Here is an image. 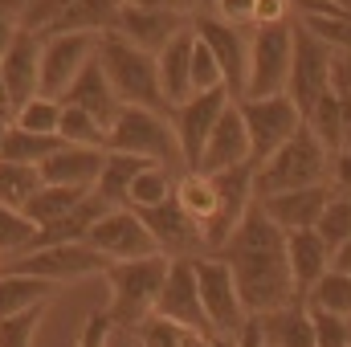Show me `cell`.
Returning <instances> with one entry per match:
<instances>
[{"label":"cell","mask_w":351,"mask_h":347,"mask_svg":"<svg viewBox=\"0 0 351 347\" xmlns=\"http://www.w3.org/2000/svg\"><path fill=\"white\" fill-rule=\"evenodd\" d=\"M217 258L229 265L250 319L298 302L294 282H290V265H286V233L265 217L258 200L250 204L241 225L229 233V241L217 250Z\"/></svg>","instance_id":"obj_1"},{"label":"cell","mask_w":351,"mask_h":347,"mask_svg":"<svg viewBox=\"0 0 351 347\" xmlns=\"http://www.w3.org/2000/svg\"><path fill=\"white\" fill-rule=\"evenodd\" d=\"M168 261L164 254H152V258H135V261H110L102 270L106 278V290H110V307H106V319L123 331H139V323L156 311V298H160V286L168 278Z\"/></svg>","instance_id":"obj_2"},{"label":"cell","mask_w":351,"mask_h":347,"mask_svg":"<svg viewBox=\"0 0 351 347\" xmlns=\"http://www.w3.org/2000/svg\"><path fill=\"white\" fill-rule=\"evenodd\" d=\"M327 176H331V156L319 147V139L306 127H298L294 139H286L265 164L254 168V200L311 188V184H327Z\"/></svg>","instance_id":"obj_3"},{"label":"cell","mask_w":351,"mask_h":347,"mask_svg":"<svg viewBox=\"0 0 351 347\" xmlns=\"http://www.w3.org/2000/svg\"><path fill=\"white\" fill-rule=\"evenodd\" d=\"M98 66L102 74L110 78V86L119 94L123 106H143V110H164L168 115V102L160 94V78H156V58L127 45L119 33H102L98 37Z\"/></svg>","instance_id":"obj_4"},{"label":"cell","mask_w":351,"mask_h":347,"mask_svg":"<svg viewBox=\"0 0 351 347\" xmlns=\"http://www.w3.org/2000/svg\"><path fill=\"white\" fill-rule=\"evenodd\" d=\"M106 152H123V156H139L147 164H160L172 176H184V156L176 143V131L164 110H143V106H123L110 135H106Z\"/></svg>","instance_id":"obj_5"},{"label":"cell","mask_w":351,"mask_h":347,"mask_svg":"<svg viewBox=\"0 0 351 347\" xmlns=\"http://www.w3.org/2000/svg\"><path fill=\"white\" fill-rule=\"evenodd\" d=\"M290 58H294V21H282V25H254V29H250L245 86H241L237 98H269V94H286Z\"/></svg>","instance_id":"obj_6"},{"label":"cell","mask_w":351,"mask_h":347,"mask_svg":"<svg viewBox=\"0 0 351 347\" xmlns=\"http://www.w3.org/2000/svg\"><path fill=\"white\" fill-rule=\"evenodd\" d=\"M110 261L102 258L98 250H90L86 241H74V246H37L29 254H16V258L0 261V274H25V278H41L49 286H74L82 278H102Z\"/></svg>","instance_id":"obj_7"},{"label":"cell","mask_w":351,"mask_h":347,"mask_svg":"<svg viewBox=\"0 0 351 347\" xmlns=\"http://www.w3.org/2000/svg\"><path fill=\"white\" fill-rule=\"evenodd\" d=\"M192 270H196V290H200V307H204L213 339H237L245 331L250 315L241 307V294H237L229 265L217 254H200V258H192Z\"/></svg>","instance_id":"obj_8"},{"label":"cell","mask_w":351,"mask_h":347,"mask_svg":"<svg viewBox=\"0 0 351 347\" xmlns=\"http://www.w3.org/2000/svg\"><path fill=\"white\" fill-rule=\"evenodd\" d=\"M237 110H241V123H245V135H250V164L258 168L265 164L286 139L298 135L302 127V115L298 106L286 98V94H269V98H237Z\"/></svg>","instance_id":"obj_9"},{"label":"cell","mask_w":351,"mask_h":347,"mask_svg":"<svg viewBox=\"0 0 351 347\" xmlns=\"http://www.w3.org/2000/svg\"><path fill=\"white\" fill-rule=\"evenodd\" d=\"M331 58H335V49L323 45L315 33H306V29L294 21V58H290L286 98L298 106V115H306V110L331 90Z\"/></svg>","instance_id":"obj_10"},{"label":"cell","mask_w":351,"mask_h":347,"mask_svg":"<svg viewBox=\"0 0 351 347\" xmlns=\"http://www.w3.org/2000/svg\"><path fill=\"white\" fill-rule=\"evenodd\" d=\"M229 102H233V94L225 86H217L204 90V94H192V98H184L180 106L168 110V123L176 131L180 156H184V172H196L200 152H204V143H208V135H213V127H217V119Z\"/></svg>","instance_id":"obj_11"},{"label":"cell","mask_w":351,"mask_h":347,"mask_svg":"<svg viewBox=\"0 0 351 347\" xmlns=\"http://www.w3.org/2000/svg\"><path fill=\"white\" fill-rule=\"evenodd\" d=\"M94 53H98L94 33H49V37H41V94L62 102V94L70 90V82L82 74V66Z\"/></svg>","instance_id":"obj_12"},{"label":"cell","mask_w":351,"mask_h":347,"mask_svg":"<svg viewBox=\"0 0 351 347\" xmlns=\"http://www.w3.org/2000/svg\"><path fill=\"white\" fill-rule=\"evenodd\" d=\"M86 246L98 250L106 261H135V258L160 254V246L147 233L143 217L131 213V208H110L106 217H98V225L86 233Z\"/></svg>","instance_id":"obj_13"},{"label":"cell","mask_w":351,"mask_h":347,"mask_svg":"<svg viewBox=\"0 0 351 347\" xmlns=\"http://www.w3.org/2000/svg\"><path fill=\"white\" fill-rule=\"evenodd\" d=\"M160 319H172L188 331H200L213 339L208 331V319H204V307H200V290H196V270H192V258H172L168 261V278L160 286V298H156V311Z\"/></svg>","instance_id":"obj_14"},{"label":"cell","mask_w":351,"mask_h":347,"mask_svg":"<svg viewBox=\"0 0 351 347\" xmlns=\"http://www.w3.org/2000/svg\"><path fill=\"white\" fill-rule=\"evenodd\" d=\"M192 33H196V37L208 45V53L217 58L229 94H241V86H245V66H250V29L225 25V21H217V16L208 12V16H192Z\"/></svg>","instance_id":"obj_15"},{"label":"cell","mask_w":351,"mask_h":347,"mask_svg":"<svg viewBox=\"0 0 351 347\" xmlns=\"http://www.w3.org/2000/svg\"><path fill=\"white\" fill-rule=\"evenodd\" d=\"M188 25L192 21L180 8H131V4H123V12H119V21H114L110 33H119L127 45H135V49H143V53L156 58L176 33H184Z\"/></svg>","instance_id":"obj_16"},{"label":"cell","mask_w":351,"mask_h":347,"mask_svg":"<svg viewBox=\"0 0 351 347\" xmlns=\"http://www.w3.org/2000/svg\"><path fill=\"white\" fill-rule=\"evenodd\" d=\"M139 217H143V225L156 237L164 258H200V254H208L204 237H200V225L176 204V196L156 204V208H147V213H139Z\"/></svg>","instance_id":"obj_17"},{"label":"cell","mask_w":351,"mask_h":347,"mask_svg":"<svg viewBox=\"0 0 351 347\" xmlns=\"http://www.w3.org/2000/svg\"><path fill=\"white\" fill-rule=\"evenodd\" d=\"M0 82L8 90L12 110L21 102H29L33 94H41V37L37 33L16 25V37L0 58Z\"/></svg>","instance_id":"obj_18"},{"label":"cell","mask_w":351,"mask_h":347,"mask_svg":"<svg viewBox=\"0 0 351 347\" xmlns=\"http://www.w3.org/2000/svg\"><path fill=\"white\" fill-rule=\"evenodd\" d=\"M250 164V135H245V123H241V110L237 102H229L200 152V164L196 172L200 176H217V172H229V168H241Z\"/></svg>","instance_id":"obj_19"},{"label":"cell","mask_w":351,"mask_h":347,"mask_svg":"<svg viewBox=\"0 0 351 347\" xmlns=\"http://www.w3.org/2000/svg\"><path fill=\"white\" fill-rule=\"evenodd\" d=\"M62 102L86 110L98 127H106V135H110V127H114V119H119V110H123V102H119V94L110 86V78L102 74L98 58H90L86 66H82V74L70 82L66 94H62Z\"/></svg>","instance_id":"obj_20"},{"label":"cell","mask_w":351,"mask_h":347,"mask_svg":"<svg viewBox=\"0 0 351 347\" xmlns=\"http://www.w3.org/2000/svg\"><path fill=\"white\" fill-rule=\"evenodd\" d=\"M331 184H311V188H294V192H278V196H265L258 200L262 213L282 229V233H294V229H315L319 213L327 208L331 200Z\"/></svg>","instance_id":"obj_21"},{"label":"cell","mask_w":351,"mask_h":347,"mask_svg":"<svg viewBox=\"0 0 351 347\" xmlns=\"http://www.w3.org/2000/svg\"><path fill=\"white\" fill-rule=\"evenodd\" d=\"M286 265H290L294 298L302 302L311 294V286L331 270V246L315 229H294V233H286Z\"/></svg>","instance_id":"obj_22"},{"label":"cell","mask_w":351,"mask_h":347,"mask_svg":"<svg viewBox=\"0 0 351 347\" xmlns=\"http://www.w3.org/2000/svg\"><path fill=\"white\" fill-rule=\"evenodd\" d=\"M102 160H106V152H98V147H70V143H58V152H53L37 172H41V184L94 192L98 172H102Z\"/></svg>","instance_id":"obj_23"},{"label":"cell","mask_w":351,"mask_h":347,"mask_svg":"<svg viewBox=\"0 0 351 347\" xmlns=\"http://www.w3.org/2000/svg\"><path fill=\"white\" fill-rule=\"evenodd\" d=\"M192 45H196V33H192V25H188L184 33H176L172 41L156 53V78H160V94H164L168 110H172V106H180L184 98H192V86H188Z\"/></svg>","instance_id":"obj_24"},{"label":"cell","mask_w":351,"mask_h":347,"mask_svg":"<svg viewBox=\"0 0 351 347\" xmlns=\"http://www.w3.org/2000/svg\"><path fill=\"white\" fill-rule=\"evenodd\" d=\"M119 12H123V0H74L66 12H58L41 29V37H49V33H94V37H102L114 29Z\"/></svg>","instance_id":"obj_25"},{"label":"cell","mask_w":351,"mask_h":347,"mask_svg":"<svg viewBox=\"0 0 351 347\" xmlns=\"http://www.w3.org/2000/svg\"><path fill=\"white\" fill-rule=\"evenodd\" d=\"M258 335L262 347H315L311 335V315L302 302H290V307H278L269 315H258Z\"/></svg>","instance_id":"obj_26"},{"label":"cell","mask_w":351,"mask_h":347,"mask_svg":"<svg viewBox=\"0 0 351 347\" xmlns=\"http://www.w3.org/2000/svg\"><path fill=\"white\" fill-rule=\"evenodd\" d=\"M143 168H147V160H139V156L106 152L102 172H98V184H94V196L106 200L110 208H123V204H127V188H131V180L143 172Z\"/></svg>","instance_id":"obj_27"},{"label":"cell","mask_w":351,"mask_h":347,"mask_svg":"<svg viewBox=\"0 0 351 347\" xmlns=\"http://www.w3.org/2000/svg\"><path fill=\"white\" fill-rule=\"evenodd\" d=\"M90 192L82 188H58V184H41L33 196H29V204L21 208L37 229H45V225H53V221H62L66 213H74L82 200H86Z\"/></svg>","instance_id":"obj_28"},{"label":"cell","mask_w":351,"mask_h":347,"mask_svg":"<svg viewBox=\"0 0 351 347\" xmlns=\"http://www.w3.org/2000/svg\"><path fill=\"white\" fill-rule=\"evenodd\" d=\"M302 127L319 139V147H323L327 156H335V152L343 147V102L327 90V94L302 115Z\"/></svg>","instance_id":"obj_29"},{"label":"cell","mask_w":351,"mask_h":347,"mask_svg":"<svg viewBox=\"0 0 351 347\" xmlns=\"http://www.w3.org/2000/svg\"><path fill=\"white\" fill-rule=\"evenodd\" d=\"M58 286L41 282V278H25V274H0V319L21 315L29 307H41L53 298Z\"/></svg>","instance_id":"obj_30"},{"label":"cell","mask_w":351,"mask_h":347,"mask_svg":"<svg viewBox=\"0 0 351 347\" xmlns=\"http://www.w3.org/2000/svg\"><path fill=\"white\" fill-rule=\"evenodd\" d=\"M58 143H62L58 135H33V131H21V127H8L4 139H0V160L41 168V164L58 152Z\"/></svg>","instance_id":"obj_31"},{"label":"cell","mask_w":351,"mask_h":347,"mask_svg":"<svg viewBox=\"0 0 351 347\" xmlns=\"http://www.w3.org/2000/svg\"><path fill=\"white\" fill-rule=\"evenodd\" d=\"M172 192H176V176L168 172V168H160V164H147L143 172L131 180V188H127V204H123V208H131V213H147V208L172 200Z\"/></svg>","instance_id":"obj_32"},{"label":"cell","mask_w":351,"mask_h":347,"mask_svg":"<svg viewBox=\"0 0 351 347\" xmlns=\"http://www.w3.org/2000/svg\"><path fill=\"white\" fill-rule=\"evenodd\" d=\"M135 347H213L208 335L200 331H188L172 319H160V315H147L135 331Z\"/></svg>","instance_id":"obj_33"},{"label":"cell","mask_w":351,"mask_h":347,"mask_svg":"<svg viewBox=\"0 0 351 347\" xmlns=\"http://www.w3.org/2000/svg\"><path fill=\"white\" fill-rule=\"evenodd\" d=\"M302 307L306 311H327V315H351V278L348 274H335V270H327L315 286H311V294L302 298Z\"/></svg>","instance_id":"obj_34"},{"label":"cell","mask_w":351,"mask_h":347,"mask_svg":"<svg viewBox=\"0 0 351 347\" xmlns=\"http://www.w3.org/2000/svg\"><path fill=\"white\" fill-rule=\"evenodd\" d=\"M58 139L70 143V147H98V152H106V127H98L86 110L66 106V102H62V119H58Z\"/></svg>","instance_id":"obj_35"},{"label":"cell","mask_w":351,"mask_h":347,"mask_svg":"<svg viewBox=\"0 0 351 347\" xmlns=\"http://www.w3.org/2000/svg\"><path fill=\"white\" fill-rule=\"evenodd\" d=\"M58 119H62V102L49 98V94H33L29 102L16 106L12 127L33 131V135H58Z\"/></svg>","instance_id":"obj_36"},{"label":"cell","mask_w":351,"mask_h":347,"mask_svg":"<svg viewBox=\"0 0 351 347\" xmlns=\"http://www.w3.org/2000/svg\"><path fill=\"white\" fill-rule=\"evenodd\" d=\"M33 246H37V225H33L21 208L0 204V258L29 254Z\"/></svg>","instance_id":"obj_37"},{"label":"cell","mask_w":351,"mask_h":347,"mask_svg":"<svg viewBox=\"0 0 351 347\" xmlns=\"http://www.w3.org/2000/svg\"><path fill=\"white\" fill-rule=\"evenodd\" d=\"M37 188H41V172H37V168L0 160V204H8V208H25L29 196H33Z\"/></svg>","instance_id":"obj_38"},{"label":"cell","mask_w":351,"mask_h":347,"mask_svg":"<svg viewBox=\"0 0 351 347\" xmlns=\"http://www.w3.org/2000/svg\"><path fill=\"white\" fill-rule=\"evenodd\" d=\"M315 233H319L331 250L348 241V237H351V196L331 192L327 208H323V213H319V221H315Z\"/></svg>","instance_id":"obj_39"},{"label":"cell","mask_w":351,"mask_h":347,"mask_svg":"<svg viewBox=\"0 0 351 347\" xmlns=\"http://www.w3.org/2000/svg\"><path fill=\"white\" fill-rule=\"evenodd\" d=\"M45 307H49V302H41V307H29V311H21V315L0 319V347H33Z\"/></svg>","instance_id":"obj_40"},{"label":"cell","mask_w":351,"mask_h":347,"mask_svg":"<svg viewBox=\"0 0 351 347\" xmlns=\"http://www.w3.org/2000/svg\"><path fill=\"white\" fill-rule=\"evenodd\" d=\"M188 86L192 94H204V90H217L225 86V78H221V66H217V58L208 53V45L196 37V45H192V66H188ZM229 90V86H225Z\"/></svg>","instance_id":"obj_41"},{"label":"cell","mask_w":351,"mask_h":347,"mask_svg":"<svg viewBox=\"0 0 351 347\" xmlns=\"http://www.w3.org/2000/svg\"><path fill=\"white\" fill-rule=\"evenodd\" d=\"M311 315V335L315 347H348V319L327 315V311H306Z\"/></svg>","instance_id":"obj_42"},{"label":"cell","mask_w":351,"mask_h":347,"mask_svg":"<svg viewBox=\"0 0 351 347\" xmlns=\"http://www.w3.org/2000/svg\"><path fill=\"white\" fill-rule=\"evenodd\" d=\"M74 0H29L25 4V16H21V29H29V33H41L58 12H66Z\"/></svg>","instance_id":"obj_43"},{"label":"cell","mask_w":351,"mask_h":347,"mask_svg":"<svg viewBox=\"0 0 351 347\" xmlns=\"http://www.w3.org/2000/svg\"><path fill=\"white\" fill-rule=\"evenodd\" d=\"M254 4L258 0H217L213 16L225 25H237V29H254Z\"/></svg>","instance_id":"obj_44"},{"label":"cell","mask_w":351,"mask_h":347,"mask_svg":"<svg viewBox=\"0 0 351 347\" xmlns=\"http://www.w3.org/2000/svg\"><path fill=\"white\" fill-rule=\"evenodd\" d=\"M294 21V0H258L254 4V25H282Z\"/></svg>","instance_id":"obj_45"},{"label":"cell","mask_w":351,"mask_h":347,"mask_svg":"<svg viewBox=\"0 0 351 347\" xmlns=\"http://www.w3.org/2000/svg\"><path fill=\"white\" fill-rule=\"evenodd\" d=\"M110 319H106V311H98V315H90L86 327H82V335H78V347H110Z\"/></svg>","instance_id":"obj_46"},{"label":"cell","mask_w":351,"mask_h":347,"mask_svg":"<svg viewBox=\"0 0 351 347\" xmlns=\"http://www.w3.org/2000/svg\"><path fill=\"white\" fill-rule=\"evenodd\" d=\"M331 94L351 106V53H335L331 58Z\"/></svg>","instance_id":"obj_47"},{"label":"cell","mask_w":351,"mask_h":347,"mask_svg":"<svg viewBox=\"0 0 351 347\" xmlns=\"http://www.w3.org/2000/svg\"><path fill=\"white\" fill-rule=\"evenodd\" d=\"M327 184H331L335 192L351 196V152H335V156H331V176H327Z\"/></svg>","instance_id":"obj_48"},{"label":"cell","mask_w":351,"mask_h":347,"mask_svg":"<svg viewBox=\"0 0 351 347\" xmlns=\"http://www.w3.org/2000/svg\"><path fill=\"white\" fill-rule=\"evenodd\" d=\"M331 270L351 278V237L343 241V246H335V250H331Z\"/></svg>","instance_id":"obj_49"},{"label":"cell","mask_w":351,"mask_h":347,"mask_svg":"<svg viewBox=\"0 0 351 347\" xmlns=\"http://www.w3.org/2000/svg\"><path fill=\"white\" fill-rule=\"evenodd\" d=\"M213 4H217V0H180V12L192 21V16H208V12H213Z\"/></svg>","instance_id":"obj_50"},{"label":"cell","mask_w":351,"mask_h":347,"mask_svg":"<svg viewBox=\"0 0 351 347\" xmlns=\"http://www.w3.org/2000/svg\"><path fill=\"white\" fill-rule=\"evenodd\" d=\"M25 4H29V0H0V16L21 25V16H25Z\"/></svg>","instance_id":"obj_51"},{"label":"cell","mask_w":351,"mask_h":347,"mask_svg":"<svg viewBox=\"0 0 351 347\" xmlns=\"http://www.w3.org/2000/svg\"><path fill=\"white\" fill-rule=\"evenodd\" d=\"M12 37H16V21H4V16H0V58H4V49L12 45Z\"/></svg>","instance_id":"obj_52"},{"label":"cell","mask_w":351,"mask_h":347,"mask_svg":"<svg viewBox=\"0 0 351 347\" xmlns=\"http://www.w3.org/2000/svg\"><path fill=\"white\" fill-rule=\"evenodd\" d=\"M131 8H180V0H123Z\"/></svg>","instance_id":"obj_53"},{"label":"cell","mask_w":351,"mask_h":347,"mask_svg":"<svg viewBox=\"0 0 351 347\" xmlns=\"http://www.w3.org/2000/svg\"><path fill=\"white\" fill-rule=\"evenodd\" d=\"M12 102H8V90H4V82H0V123H12Z\"/></svg>","instance_id":"obj_54"},{"label":"cell","mask_w":351,"mask_h":347,"mask_svg":"<svg viewBox=\"0 0 351 347\" xmlns=\"http://www.w3.org/2000/svg\"><path fill=\"white\" fill-rule=\"evenodd\" d=\"M339 152H351V106L343 102V147Z\"/></svg>","instance_id":"obj_55"},{"label":"cell","mask_w":351,"mask_h":347,"mask_svg":"<svg viewBox=\"0 0 351 347\" xmlns=\"http://www.w3.org/2000/svg\"><path fill=\"white\" fill-rule=\"evenodd\" d=\"M8 127H12V123H0V139H4V131H8Z\"/></svg>","instance_id":"obj_56"},{"label":"cell","mask_w":351,"mask_h":347,"mask_svg":"<svg viewBox=\"0 0 351 347\" xmlns=\"http://www.w3.org/2000/svg\"><path fill=\"white\" fill-rule=\"evenodd\" d=\"M348 347H351V315H348Z\"/></svg>","instance_id":"obj_57"}]
</instances>
